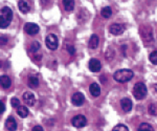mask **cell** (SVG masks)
Here are the masks:
<instances>
[{"label":"cell","instance_id":"cell-1","mask_svg":"<svg viewBox=\"0 0 157 131\" xmlns=\"http://www.w3.org/2000/svg\"><path fill=\"white\" fill-rule=\"evenodd\" d=\"M13 11L10 7H3L0 10V29H6L12 22Z\"/></svg>","mask_w":157,"mask_h":131},{"label":"cell","instance_id":"cell-2","mask_svg":"<svg viewBox=\"0 0 157 131\" xmlns=\"http://www.w3.org/2000/svg\"><path fill=\"white\" fill-rule=\"evenodd\" d=\"M133 75L134 74L131 69H120L114 72L113 79L118 83H126L132 80Z\"/></svg>","mask_w":157,"mask_h":131},{"label":"cell","instance_id":"cell-3","mask_svg":"<svg viewBox=\"0 0 157 131\" xmlns=\"http://www.w3.org/2000/svg\"><path fill=\"white\" fill-rule=\"evenodd\" d=\"M147 94H148V89L147 86L145 85V83L143 82H138L134 85L133 87V95L136 100H143L146 98Z\"/></svg>","mask_w":157,"mask_h":131},{"label":"cell","instance_id":"cell-4","mask_svg":"<svg viewBox=\"0 0 157 131\" xmlns=\"http://www.w3.org/2000/svg\"><path fill=\"white\" fill-rule=\"evenodd\" d=\"M140 37L146 42L153 41V29H152V27L147 26V25L140 27Z\"/></svg>","mask_w":157,"mask_h":131},{"label":"cell","instance_id":"cell-5","mask_svg":"<svg viewBox=\"0 0 157 131\" xmlns=\"http://www.w3.org/2000/svg\"><path fill=\"white\" fill-rule=\"evenodd\" d=\"M45 44L50 50H56L58 48V38L54 34H49L45 39Z\"/></svg>","mask_w":157,"mask_h":131},{"label":"cell","instance_id":"cell-6","mask_svg":"<svg viewBox=\"0 0 157 131\" xmlns=\"http://www.w3.org/2000/svg\"><path fill=\"white\" fill-rule=\"evenodd\" d=\"M71 124L75 126V127H77V128H82V127H84V126H86V124H87V119H86L84 115L78 114V115H75V117L72 118Z\"/></svg>","mask_w":157,"mask_h":131},{"label":"cell","instance_id":"cell-7","mask_svg":"<svg viewBox=\"0 0 157 131\" xmlns=\"http://www.w3.org/2000/svg\"><path fill=\"white\" fill-rule=\"evenodd\" d=\"M24 31L29 36H35L39 33L40 29L36 23H32V22H27L24 25Z\"/></svg>","mask_w":157,"mask_h":131},{"label":"cell","instance_id":"cell-8","mask_svg":"<svg viewBox=\"0 0 157 131\" xmlns=\"http://www.w3.org/2000/svg\"><path fill=\"white\" fill-rule=\"evenodd\" d=\"M85 97L82 92H75L71 97V102L75 106H82L84 104Z\"/></svg>","mask_w":157,"mask_h":131},{"label":"cell","instance_id":"cell-9","mask_svg":"<svg viewBox=\"0 0 157 131\" xmlns=\"http://www.w3.org/2000/svg\"><path fill=\"white\" fill-rule=\"evenodd\" d=\"M109 31H110V33L112 35H114V36H118V35H121L124 33V31H125V26H124V24L113 23L110 26Z\"/></svg>","mask_w":157,"mask_h":131},{"label":"cell","instance_id":"cell-10","mask_svg":"<svg viewBox=\"0 0 157 131\" xmlns=\"http://www.w3.org/2000/svg\"><path fill=\"white\" fill-rule=\"evenodd\" d=\"M23 101H24V103L27 105V106H34L35 102H36V99H35V95H34L33 92L26 91L23 94Z\"/></svg>","mask_w":157,"mask_h":131},{"label":"cell","instance_id":"cell-11","mask_svg":"<svg viewBox=\"0 0 157 131\" xmlns=\"http://www.w3.org/2000/svg\"><path fill=\"white\" fill-rule=\"evenodd\" d=\"M102 68V63L98 59H91L89 61V69L92 72H98Z\"/></svg>","mask_w":157,"mask_h":131},{"label":"cell","instance_id":"cell-12","mask_svg":"<svg viewBox=\"0 0 157 131\" xmlns=\"http://www.w3.org/2000/svg\"><path fill=\"white\" fill-rule=\"evenodd\" d=\"M121 106L125 112L131 111V109H132V101L130 99H128V98H124V99L121 101Z\"/></svg>","mask_w":157,"mask_h":131},{"label":"cell","instance_id":"cell-13","mask_svg":"<svg viewBox=\"0 0 157 131\" xmlns=\"http://www.w3.org/2000/svg\"><path fill=\"white\" fill-rule=\"evenodd\" d=\"M6 128L9 131H16L17 129V122L13 117H9L6 121Z\"/></svg>","mask_w":157,"mask_h":131},{"label":"cell","instance_id":"cell-14","mask_svg":"<svg viewBox=\"0 0 157 131\" xmlns=\"http://www.w3.org/2000/svg\"><path fill=\"white\" fill-rule=\"evenodd\" d=\"M0 85H1V87L3 88V89H7V88L11 87L12 81H11V79H10L9 75H3L0 77Z\"/></svg>","mask_w":157,"mask_h":131},{"label":"cell","instance_id":"cell-15","mask_svg":"<svg viewBox=\"0 0 157 131\" xmlns=\"http://www.w3.org/2000/svg\"><path fill=\"white\" fill-rule=\"evenodd\" d=\"M27 84L30 88H37L39 86V79L36 75H30L27 80Z\"/></svg>","mask_w":157,"mask_h":131},{"label":"cell","instance_id":"cell-16","mask_svg":"<svg viewBox=\"0 0 157 131\" xmlns=\"http://www.w3.org/2000/svg\"><path fill=\"white\" fill-rule=\"evenodd\" d=\"M18 6H19V10L21 11V13H23V14L29 13V10H30V6L29 4V2H27L26 0H19Z\"/></svg>","mask_w":157,"mask_h":131},{"label":"cell","instance_id":"cell-17","mask_svg":"<svg viewBox=\"0 0 157 131\" xmlns=\"http://www.w3.org/2000/svg\"><path fill=\"white\" fill-rule=\"evenodd\" d=\"M89 91L92 97H98L101 94V88L97 83H92L89 86Z\"/></svg>","mask_w":157,"mask_h":131},{"label":"cell","instance_id":"cell-18","mask_svg":"<svg viewBox=\"0 0 157 131\" xmlns=\"http://www.w3.org/2000/svg\"><path fill=\"white\" fill-rule=\"evenodd\" d=\"M98 42H100V40H98V37L97 35H92L89 40V43H88V46H89L90 49H95L98 46Z\"/></svg>","mask_w":157,"mask_h":131},{"label":"cell","instance_id":"cell-19","mask_svg":"<svg viewBox=\"0 0 157 131\" xmlns=\"http://www.w3.org/2000/svg\"><path fill=\"white\" fill-rule=\"evenodd\" d=\"M17 114H18L20 118L24 119V118H26L27 115H29V109H27V107L20 105V106L17 108Z\"/></svg>","mask_w":157,"mask_h":131},{"label":"cell","instance_id":"cell-20","mask_svg":"<svg viewBox=\"0 0 157 131\" xmlns=\"http://www.w3.org/2000/svg\"><path fill=\"white\" fill-rule=\"evenodd\" d=\"M63 6L65 11L71 12L75 9V0H63Z\"/></svg>","mask_w":157,"mask_h":131},{"label":"cell","instance_id":"cell-21","mask_svg":"<svg viewBox=\"0 0 157 131\" xmlns=\"http://www.w3.org/2000/svg\"><path fill=\"white\" fill-rule=\"evenodd\" d=\"M101 15H102V17L104 18H110L111 15H112V10H111L110 6H106L102 9V11H101Z\"/></svg>","mask_w":157,"mask_h":131},{"label":"cell","instance_id":"cell-22","mask_svg":"<svg viewBox=\"0 0 157 131\" xmlns=\"http://www.w3.org/2000/svg\"><path fill=\"white\" fill-rule=\"evenodd\" d=\"M138 131H155V130H154V128L152 127L150 124H148V123H141V124L138 126Z\"/></svg>","mask_w":157,"mask_h":131},{"label":"cell","instance_id":"cell-23","mask_svg":"<svg viewBox=\"0 0 157 131\" xmlns=\"http://www.w3.org/2000/svg\"><path fill=\"white\" fill-rule=\"evenodd\" d=\"M148 111H149V113H150L151 115H157V104L153 103V104L149 105Z\"/></svg>","mask_w":157,"mask_h":131},{"label":"cell","instance_id":"cell-24","mask_svg":"<svg viewBox=\"0 0 157 131\" xmlns=\"http://www.w3.org/2000/svg\"><path fill=\"white\" fill-rule=\"evenodd\" d=\"M149 60H150V62L152 63V64L157 65V50L151 52L150 56H149Z\"/></svg>","mask_w":157,"mask_h":131},{"label":"cell","instance_id":"cell-25","mask_svg":"<svg viewBox=\"0 0 157 131\" xmlns=\"http://www.w3.org/2000/svg\"><path fill=\"white\" fill-rule=\"evenodd\" d=\"M40 48V43L38 41H34L29 46V50L33 52H37V50H39Z\"/></svg>","mask_w":157,"mask_h":131},{"label":"cell","instance_id":"cell-26","mask_svg":"<svg viewBox=\"0 0 157 131\" xmlns=\"http://www.w3.org/2000/svg\"><path fill=\"white\" fill-rule=\"evenodd\" d=\"M112 131H129V129H128L127 126H125L123 124H118V125H116L114 128H113Z\"/></svg>","mask_w":157,"mask_h":131},{"label":"cell","instance_id":"cell-27","mask_svg":"<svg viewBox=\"0 0 157 131\" xmlns=\"http://www.w3.org/2000/svg\"><path fill=\"white\" fill-rule=\"evenodd\" d=\"M11 105L14 108H18L20 106V101L17 99V98H13L11 100Z\"/></svg>","mask_w":157,"mask_h":131},{"label":"cell","instance_id":"cell-28","mask_svg":"<svg viewBox=\"0 0 157 131\" xmlns=\"http://www.w3.org/2000/svg\"><path fill=\"white\" fill-rule=\"evenodd\" d=\"M66 49H67V52H69L71 56H73V55L75 54V48L72 46V45H67L66 46Z\"/></svg>","mask_w":157,"mask_h":131},{"label":"cell","instance_id":"cell-29","mask_svg":"<svg viewBox=\"0 0 157 131\" xmlns=\"http://www.w3.org/2000/svg\"><path fill=\"white\" fill-rule=\"evenodd\" d=\"M7 42H9V39H7V37H6V36L0 37V44H1V45H6Z\"/></svg>","mask_w":157,"mask_h":131},{"label":"cell","instance_id":"cell-30","mask_svg":"<svg viewBox=\"0 0 157 131\" xmlns=\"http://www.w3.org/2000/svg\"><path fill=\"white\" fill-rule=\"evenodd\" d=\"M4 111H6V105H4L3 102H1V101H0V114H1V113H3Z\"/></svg>","mask_w":157,"mask_h":131},{"label":"cell","instance_id":"cell-31","mask_svg":"<svg viewBox=\"0 0 157 131\" xmlns=\"http://www.w3.org/2000/svg\"><path fill=\"white\" fill-rule=\"evenodd\" d=\"M32 131H44V130H43V128L41 126H35Z\"/></svg>","mask_w":157,"mask_h":131},{"label":"cell","instance_id":"cell-32","mask_svg":"<svg viewBox=\"0 0 157 131\" xmlns=\"http://www.w3.org/2000/svg\"><path fill=\"white\" fill-rule=\"evenodd\" d=\"M40 58H42V56H35V59L36 60H40Z\"/></svg>","mask_w":157,"mask_h":131}]
</instances>
